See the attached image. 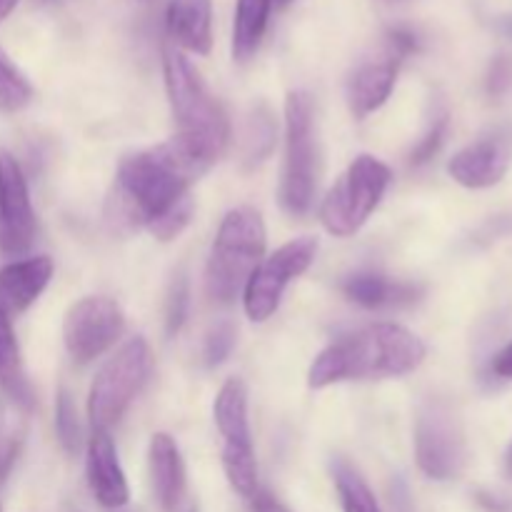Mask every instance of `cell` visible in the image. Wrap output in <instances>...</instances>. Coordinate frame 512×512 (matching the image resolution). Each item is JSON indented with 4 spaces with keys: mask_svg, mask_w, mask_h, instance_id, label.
Returning <instances> with one entry per match:
<instances>
[{
    "mask_svg": "<svg viewBox=\"0 0 512 512\" xmlns=\"http://www.w3.org/2000/svg\"><path fill=\"white\" fill-rule=\"evenodd\" d=\"M88 483L103 508H123L130 500L128 480L120 468L118 453L105 430H95L88 445Z\"/></svg>",
    "mask_w": 512,
    "mask_h": 512,
    "instance_id": "5bb4252c",
    "label": "cell"
},
{
    "mask_svg": "<svg viewBox=\"0 0 512 512\" xmlns=\"http://www.w3.org/2000/svg\"><path fill=\"white\" fill-rule=\"evenodd\" d=\"M318 173L315 103L305 90H293L285 100V163L280 180V205L285 213H308L318 190Z\"/></svg>",
    "mask_w": 512,
    "mask_h": 512,
    "instance_id": "5b68a950",
    "label": "cell"
},
{
    "mask_svg": "<svg viewBox=\"0 0 512 512\" xmlns=\"http://www.w3.org/2000/svg\"><path fill=\"white\" fill-rule=\"evenodd\" d=\"M0 383L20 405H25V408L33 405V393H30V385L25 380L23 368H20L18 340H15L10 318L3 310H0Z\"/></svg>",
    "mask_w": 512,
    "mask_h": 512,
    "instance_id": "44dd1931",
    "label": "cell"
},
{
    "mask_svg": "<svg viewBox=\"0 0 512 512\" xmlns=\"http://www.w3.org/2000/svg\"><path fill=\"white\" fill-rule=\"evenodd\" d=\"M68 512H75V510H68Z\"/></svg>",
    "mask_w": 512,
    "mask_h": 512,
    "instance_id": "ab89813d",
    "label": "cell"
},
{
    "mask_svg": "<svg viewBox=\"0 0 512 512\" xmlns=\"http://www.w3.org/2000/svg\"><path fill=\"white\" fill-rule=\"evenodd\" d=\"M193 213H195L193 198L183 200V203H180L178 208L170 210V213L163 215V218H160V220H155L153 225H148L150 235H155V238H158V240L178 238V235L183 233V230L190 225V220H193Z\"/></svg>",
    "mask_w": 512,
    "mask_h": 512,
    "instance_id": "4316f807",
    "label": "cell"
},
{
    "mask_svg": "<svg viewBox=\"0 0 512 512\" xmlns=\"http://www.w3.org/2000/svg\"><path fill=\"white\" fill-rule=\"evenodd\" d=\"M505 473H508V478L512 480V443H510L508 453H505Z\"/></svg>",
    "mask_w": 512,
    "mask_h": 512,
    "instance_id": "d590c367",
    "label": "cell"
},
{
    "mask_svg": "<svg viewBox=\"0 0 512 512\" xmlns=\"http://www.w3.org/2000/svg\"><path fill=\"white\" fill-rule=\"evenodd\" d=\"M30 98H33V88H30L28 78L0 50V110L18 113L30 103Z\"/></svg>",
    "mask_w": 512,
    "mask_h": 512,
    "instance_id": "cb8c5ba5",
    "label": "cell"
},
{
    "mask_svg": "<svg viewBox=\"0 0 512 512\" xmlns=\"http://www.w3.org/2000/svg\"><path fill=\"white\" fill-rule=\"evenodd\" d=\"M343 293L363 308H388V305L415 303L423 288L413 283H400V280H388L375 273H358L345 280Z\"/></svg>",
    "mask_w": 512,
    "mask_h": 512,
    "instance_id": "d6986e66",
    "label": "cell"
},
{
    "mask_svg": "<svg viewBox=\"0 0 512 512\" xmlns=\"http://www.w3.org/2000/svg\"><path fill=\"white\" fill-rule=\"evenodd\" d=\"M493 373L498 378H512V343L505 345L493 358Z\"/></svg>",
    "mask_w": 512,
    "mask_h": 512,
    "instance_id": "836d02e7",
    "label": "cell"
},
{
    "mask_svg": "<svg viewBox=\"0 0 512 512\" xmlns=\"http://www.w3.org/2000/svg\"><path fill=\"white\" fill-rule=\"evenodd\" d=\"M123 310L110 298H83L68 310L63 323L65 348L78 363L100 358L123 335Z\"/></svg>",
    "mask_w": 512,
    "mask_h": 512,
    "instance_id": "8fae6325",
    "label": "cell"
},
{
    "mask_svg": "<svg viewBox=\"0 0 512 512\" xmlns=\"http://www.w3.org/2000/svg\"><path fill=\"white\" fill-rule=\"evenodd\" d=\"M50 278H53V260L45 255L5 265L0 270V310L8 318L13 313H23L48 288Z\"/></svg>",
    "mask_w": 512,
    "mask_h": 512,
    "instance_id": "9a60e30c",
    "label": "cell"
},
{
    "mask_svg": "<svg viewBox=\"0 0 512 512\" xmlns=\"http://www.w3.org/2000/svg\"><path fill=\"white\" fill-rule=\"evenodd\" d=\"M188 308H190V285L185 273H178L170 283L168 300H165V333L173 338L180 333V328L188 320Z\"/></svg>",
    "mask_w": 512,
    "mask_h": 512,
    "instance_id": "484cf974",
    "label": "cell"
},
{
    "mask_svg": "<svg viewBox=\"0 0 512 512\" xmlns=\"http://www.w3.org/2000/svg\"><path fill=\"white\" fill-rule=\"evenodd\" d=\"M178 512H198V505H193V503H188V505H183V508H180Z\"/></svg>",
    "mask_w": 512,
    "mask_h": 512,
    "instance_id": "8d00e7d4",
    "label": "cell"
},
{
    "mask_svg": "<svg viewBox=\"0 0 512 512\" xmlns=\"http://www.w3.org/2000/svg\"><path fill=\"white\" fill-rule=\"evenodd\" d=\"M150 478L155 498L165 512H178L185 498V465L180 450L168 433H155L150 440Z\"/></svg>",
    "mask_w": 512,
    "mask_h": 512,
    "instance_id": "e0dca14e",
    "label": "cell"
},
{
    "mask_svg": "<svg viewBox=\"0 0 512 512\" xmlns=\"http://www.w3.org/2000/svg\"><path fill=\"white\" fill-rule=\"evenodd\" d=\"M485 85H488V93L495 95V98L503 93H508L510 85H512V58L510 55H498V58L493 60Z\"/></svg>",
    "mask_w": 512,
    "mask_h": 512,
    "instance_id": "f546056e",
    "label": "cell"
},
{
    "mask_svg": "<svg viewBox=\"0 0 512 512\" xmlns=\"http://www.w3.org/2000/svg\"><path fill=\"white\" fill-rule=\"evenodd\" d=\"M250 500H253V512H293L285 508L275 495H270L268 490H258Z\"/></svg>",
    "mask_w": 512,
    "mask_h": 512,
    "instance_id": "d6a6232c",
    "label": "cell"
},
{
    "mask_svg": "<svg viewBox=\"0 0 512 512\" xmlns=\"http://www.w3.org/2000/svg\"><path fill=\"white\" fill-rule=\"evenodd\" d=\"M390 493H393L395 512H415L413 498H410V490H408V485H405L403 478L393 480V488H390Z\"/></svg>",
    "mask_w": 512,
    "mask_h": 512,
    "instance_id": "1f68e13d",
    "label": "cell"
},
{
    "mask_svg": "<svg viewBox=\"0 0 512 512\" xmlns=\"http://www.w3.org/2000/svg\"><path fill=\"white\" fill-rule=\"evenodd\" d=\"M163 75L173 108L178 135L195 155L213 165L223 155L230 138L225 110L203 83L198 70L175 45L163 48Z\"/></svg>",
    "mask_w": 512,
    "mask_h": 512,
    "instance_id": "3957f363",
    "label": "cell"
},
{
    "mask_svg": "<svg viewBox=\"0 0 512 512\" xmlns=\"http://www.w3.org/2000/svg\"><path fill=\"white\" fill-rule=\"evenodd\" d=\"M265 255V223L255 210L235 208L220 223L205 270L208 295L233 303Z\"/></svg>",
    "mask_w": 512,
    "mask_h": 512,
    "instance_id": "277c9868",
    "label": "cell"
},
{
    "mask_svg": "<svg viewBox=\"0 0 512 512\" xmlns=\"http://www.w3.org/2000/svg\"><path fill=\"white\" fill-rule=\"evenodd\" d=\"M315 253H318V240L303 235L285 243L255 268L243 290L245 313L253 323H263L278 310L285 288L313 265Z\"/></svg>",
    "mask_w": 512,
    "mask_h": 512,
    "instance_id": "30bf717a",
    "label": "cell"
},
{
    "mask_svg": "<svg viewBox=\"0 0 512 512\" xmlns=\"http://www.w3.org/2000/svg\"><path fill=\"white\" fill-rule=\"evenodd\" d=\"M35 238V213L18 160L0 148V250L20 255Z\"/></svg>",
    "mask_w": 512,
    "mask_h": 512,
    "instance_id": "7c38bea8",
    "label": "cell"
},
{
    "mask_svg": "<svg viewBox=\"0 0 512 512\" xmlns=\"http://www.w3.org/2000/svg\"><path fill=\"white\" fill-rule=\"evenodd\" d=\"M170 40L190 53L208 55L213 48V3L210 0H170L165 10Z\"/></svg>",
    "mask_w": 512,
    "mask_h": 512,
    "instance_id": "2e32d148",
    "label": "cell"
},
{
    "mask_svg": "<svg viewBox=\"0 0 512 512\" xmlns=\"http://www.w3.org/2000/svg\"><path fill=\"white\" fill-rule=\"evenodd\" d=\"M273 0H238L233 23V58L245 63L258 53L268 30Z\"/></svg>",
    "mask_w": 512,
    "mask_h": 512,
    "instance_id": "ffe728a7",
    "label": "cell"
},
{
    "mask_svg": "<svg viewBox=\"0 0 512 512\" xmlns=\"http://www.w3.org/2000/svg\"><path fill=\"white\" fill-rule=\"evenodd\" d=\"M235 345V328L230 323H218L205 338L203 358L208 368H218L220 363H225L230 353H233Z\"/></svg>",
    "mask_w": 512,
    "mask_h": 512,
    "instance_id": "83f0119b",
    "label": "cell"
},
{
    "mask_svg": "<svg viewBox=\"0 0 512 512\" xmlns=\"http://www.w3.org/2000/svg\"><path fill=\"white\" fill-rule=\"evenodd\" d=\"M55 433H58L60 445L65 453H78L80 448V423H78V410H75L73 398L68 390H60L58 403H55Z\"/></svg>",
    "mask_w": 512,
    "mask_h": 512,
    "instance_id": "d4e9b609",
    "label": "cell"
},
{
    "mask_svg": "<svg viewBox=\"0 0 512 512\" xmlns=\"http://www.w3.org/2000/svg\"><path fill=\"white\" fill-rule=\"evenodd\" d=\"M153 355L143 338H133L100 368L88 398V415L95 430H105L123 418L128 405L148 380Z\"/></svg>",
    "mask_w": 512,
    "mask_h": 512,
    "instance_id": "52a82bcc",
    "label": "cell"
},
{
    "mask_svg": "<svg viewBox=\"0 0 512 512\" xmlns=\"http://www.w3.org/2000/svg\"><path fill=\"white\" fill-rule=\"evenodd\" d=\"M418 50V35L413 33L410 28H390L388 33V55H393L395 60H403L408 55H413Z\"/></svg>",
    "mask_w": 512,
    "mask_h": 512,
    "instance_id": "4dcf8cb0",
    "label": "cell"
},
{
    "mask_svg": "<svg viewBox=\"0 0 512 512\" xmlns=\"http://www.w3.org/2000/svg\"><path fill=\"white\" fill-rule=\"evenodd\" d=\"M275 145V120L268 108H255L250 113L248 123H245L243 133V150H245V163L258 165L270 155Z\"/></svg>",
    "mask_w": 512,
    "mask_h": 512,
    "instance_id": "603a6c76",
    "label": "cell"
},
{
    "mask_svg": "<svg viewBox=\"0 0 512 512\" xmlns=\"http://www.w3.org/2000/svg\"><path fill=\"white\" fill-rule=\"evenodd\" d=\"M18 5V0H0V20L8 18L13 13V8Z\"/></svg>",
    "mask_w": 512,
    "mask_h": 512,
    "instance_id": "e575fe53",
    "label": "cell"
},
{
    "mask_svg": "<svg viewBox=\"0 0 512 512\" xmlns=\"http://www.w3.org/2000/svg\"><path fill=\"white\" fill-rule=\"evenodd\" d=\"M423 360L425 345L415 333L393 323L370 325L325 348L310 365L308 385L320 390L348 380L400 378Z\"/></svg>",
    "mask_w": 512,
    "mask_h": 512,
    "instance_id": "7a4b0ae2",
    "label": "cell"
},
{
    "mask_svg": "<svg viewBox=\"0 0 512 512\" xmlns=\"http://www.w3.org/2000/svg\"><path fill=\"white\" fill-rule=\"evenodd\" d=\"M290 3H295V0H273V5H278V8H288Z\"/></svg>",
    "mask_w": 512,
    "mask_h": 512,
    "instance_id": "74e56055",
    "label": "cell"
},
{
    "mask_svg": "<svg viewBox=\"0 0 512 512\" xmlns=\"http://www.w3.org/2000/svg\"><path fill=\"white\" fill-rule=\"evenodd\" d=\"M510 163L512 125H498V128H490L488 133L480 135L468 148L455 153L448 170L455 183L465 185V188L483 190L498 185L510 170Z\"/></svg>",
    "mask_w": 512,
    "mask_h": 512,
    "instance_id": "4fadbf2b",
    "label": "cell"
},
{
    "mask_svg": "<svg viewBox=\"0 0 512 512\" xmlns=\"http://www.w3.org/2000/svg\"><path fill=\"white\" fill-rule=\"evenodd\" d=\"M333 480L338 488L340 505L343 512H383L380 510L378 500H375L373 490L365 483L363 475L345 460H335L333 463Z\"/></svg>",
    "mask_w": 512,
    "mask_h": 512,
    "instance_id": "7402d4cb",
    "label": "cell"
},
{
    "mask_svg": "<svg viewBox=\"0 0 512 512\" xmlns=\"http://www.w3.org/2000/svg\"><path fill=\"white\" fill-rule=\"evenodd\" d=\"M398 63L400 60L388 55V58L373 60L355 70L348 85V103L355 118L375 113L390 98L395 80H398Z\"/></svg>",
    "mask_w": 512,
    "mask_h": 512,
    "instance_id": "ac0fdd59",
    "label": "cell"
},
{
    "mask_svg": "<svg viewBox=\"0 0 512 512\" xmlns=\"http://www.w3.org/2000/svg\"><path fill=\"white\" fill-rule=\"evenodd\" d=\"M390 178L393 175L383 160L373 155H358L320 205V220L325 230L338 238L358 233L383 200Z\"/></svg>",
    "mask_w": 512,
    "mask_h": 512,
    "instance_id": "8992f818",
    "label": "cell"
},
{
    "mask_svg": "<svg viewBox=\"0 0 512 512\" xmlns=\"http://www.w3.org/2000/svg\"><path fill=\"white\" fill-rule=\"evenodd\" d=\"M208 168L180 138L128 155L115 175L110 220L123 228H148L188 200L190 185Z\"/></svg>",
    "mask_w": 512,
    "mask_h": 512,
    "instance_id": "6da1fadb",
    "label": "cell"
},
{
    "mask_svg": "<svg viewBox=\"0 0 512 512\" xmlns=\"http://www.w3.org/2000/svg\"><path fill=\"white\" fill-rule=\"evenodd\" d=\"M415 458L430 480L458 478L465 465V433L458 410L445 398L425 400L415 420Z\"/></svg>",
    "mask_w": 512,
    "mask_h": 512,
    "instance_id": "9c48e42d",
    "label": "cell"
},
{
    "mask_svg": "<svg viewBox=\"0 0 512 512\" xmlns=\"http://www.w3.org/2000/svg\"><path fill=\"white\" fill-rule=\"evenodd\" d=\"M215 423L223 435V470L230 488L243 498L258 493V463L248 423V390L238 378H230L220 388L213 405Z\"/></svg>",
    "mask_w": 512,
    "mask_h": 512,
    "instance_id": "ba28073f",
    "label": "cell"
},
{
    "mask_svg": "<svg viewBox=\"0 0 512 512\" xmlns=\"http://www.w3.org/2000/svg\"><path fill=\"white\" fill-rule=\"evenodd\" d=\"M445 130H448V113H440L438 118L433 120V125L428 128V133L420 138V143L413 148V155H410V163L423 165L428 160L435 158V153L440 150L445 138Z\"/></svg>",
    "mask_w": 512,
    "mask_h": 512,
    "instance_id": "f1b7e54d",
    "label": "cell"
},
{
    "mask_svg": "<svg viewBox=\"0 0 512 512\" xmlns=\"http://www.w3.org/2000/svg\"><path fill=\"white\" fill-rule=\"evenodd\" d=\"M390 3H403V0H390Z\"/></svg>",
    "mask_w": 512,
    "mask_h": 512,
    "instance_id": "f35d334b",
    "label": "cell"
}]
</instances>
